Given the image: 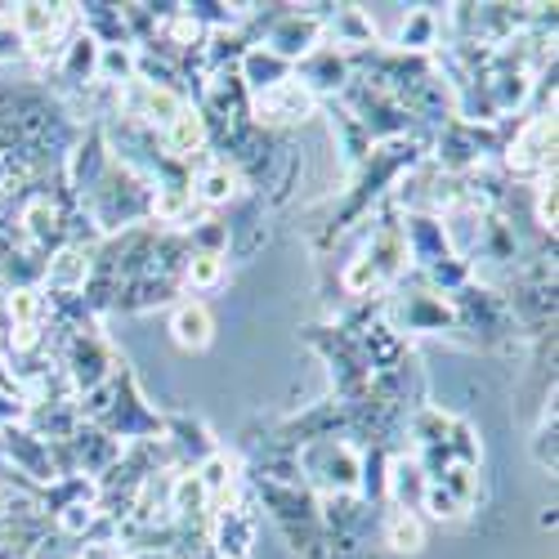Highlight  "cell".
Segmentation results:
<instances>
[{
  "label": "cell",
  "mask_w": 559,
  "mask_h": 559,
  "mask_svg": "<svg viewBox=\"0 0 559 559\" xmlns=\"http://www.w3.org/2000/svg\"><path fill=\"white\" fill-rule=\"evenodd\" d=\"M296 465H300V484L313 497L358 492V448L349 439H318L296 452Z\"/></svg>",
  "instance_id": "obj_1"
},
{
  "label": "cell",
  "mask_w": 559,
  "mask_h": 559,
  "mask_svg": "<svg viewBox=\"0 0 559 559\" xmlns=\"http://www.w3.org/2000/svg\"><path fill=\"white\" fill-rule=\"evenodd\" d=\"M506 175L515 179H546L555 175V112H533L510 130L501 148Z\"/></svg>",
  "instance_id": "obj_2"
},
{
  "label": "cell",
  "mask_w": 559,
  "mask_h": 559,
  "mask_svg": "<svg viewBox=\"0 0 559 559\" xmlns=\"http://www.w3.org/2000/svg\"><path fill=\"white\" fill-rule=\"evenodd\" d=\"M448 305H452V318H456V332H475V341H484V345H501V341L515 336V322H510V309H506L501 292L475 283V277L461 292H452Z\"/></svg>",
  "instance_id": "obj_3"
},
{
  "label": "cell",
  "mask_w": 559,
  "mask_h": 559,
  "mask_svg": "<svg viewBox=\"0 0 559 559\" xmlns=\"http://www.w3.org/2000/svg\"><path fill=\"white\" fill-rule=\"evenodd\" d=\"M328 19H332L328 5H305V10L283 5V10H277V19L264 27V40L260 45L296 68L305 55H313L318 45H322V36H328Z\"/></svg>",
  "instance_id": "obj_4"
},
{
  "label": "cell",
  "mask_w": 559,
  "mask_h": 559,
  "mask_svg": "<svg viewBox=\"0 0 559 559\" xmlns=\"http://www.w3.org/2000/svg\"><path fill=\"white\" fill-rule=\"evenodd\" d=\"M63 377L76 394H90V390H99L112 381V371H117V354L108 349V341L99 332H76L63 341Z\"/></svg>",
  "instance_id": "obj_5"
},
{
  "label": "cell",
  "mask_w": 559,
  "mask_h": 559,
  "mask_svg": "<svg viewBox=\"0 0 559 559\" xmlns=\"http://www.w3.org/2000/svg\"><path fill=\"white\" fill-rule=\"evenodd\" d=\"M390 328L399 336L403 332H456V318H452L448 296L430 292L426 277L416 273L407 283V292H403V300H394V322H390Z\"/></svg>",
  "instance_id": "obj_6"
},
{
  "label": "cell",
  "mask_w": 559,
  "mask_h": 559,
  "mask_svg": "<svg viewBox=\"0 0 559 559\" xmlns=\"http://www.w3.org/2000/svg\"><path fill=\"white\" fill-rule=\"evenodd\" d=\"M313 108H318V99L309 95V90H305L296 76H287L283 85L264 90V95H251V126H260V130L273 134L277 126H300V121H309Z\"/></svg>",
  "instance_id": "obj_7"
},
{
  "label": "cell",
  "mask_w": 559,
  "mask_h": 559,
  "mask_svg": "<svg viewBox=\"0 0 559 559\" xmlns=\"http://www.w3.org/2000/svg\"><path fill=\"white\" fill-rule=\"evenodd\" d=\"M189 189H193V202L198 206L219 211V206L242 202L247 179L238 175V166H233V162H224L219 153H211V157H198V166H189Z\"/></svg>",
  "instance_id": "obj_8"
},
{
  "label": "cell",
  "mask_w": 559,
  "mask_h": 559,
  "mask_svg": "<svg viewBox=\"0 0 559 559\" xmlns=\"http://www.w3.org/2000/svg\"><path fill=\"white\" fill-rule=\"evenodd\" d=\"M251 546H255V510L247 501L219 510L206 524V550L215 559H251Z\"/></svg>",
  "instance_id": "obj_9"
},
{
  "label": "cell",
  "mask_w": 559,
  "mask_h": 559,
  "mask_svg": "<svg viewBox=\"0 0 559 559\" xmlns=\"http://www.w3.org/2000/svg\"><path fill=\"white\" fill-rule=\"evenodd\" d=\"M292 76L309 90L313 99H341L345 85H349V59L336 50V45L322 40L313 55H305V59L292 68Z\"/></svg>",
  "instance_id": "obj_10"
},
{
  "label": "cell",
  "mask_w": 559,
  "mask_h": 559,
  "mask_svg": "<svg viewBox=\"0 0 559 559\" xmlns=\"http://www.w3.org/2000/svg\"><path fill=\"white\" fill-rule=\"evenodd\" d=\"M399 228H403V251H407V260L416 264V273H426V269H435L439 260L452 255L439 215H403Z\"/></svg>",
  "instance_id": "obj_11"
},
{
  "label": "cell",
  "mask_w": 559,
  "mask_h": 559,
  "mask_svg": "<svg viewBox=\"0 0 559 559\" xmlns=\"http://www.w3.org/2000/svg\"><path fill=\"white\" fill-rule=\"evenodd\" d=\"M157 139H162V153H166L170 162H179V166H193V162H198V157L211 148L206 117H202L193 104L183 108V112H179V117H175V121H170V126H166Z\"/></svg>",
  "instance_id": "obj_12"
},
{
  "label": "cell",
  "mask_w": 559,
  "mask_h": 559,
  "mask_svg": "<svg viewBox=\"0 0 559 559\" xmlns=\"http://www.w3.org/2000/svg\"><path fill=\"white\" fill-rule=\"evenodd\" d=\"M170 341L189 354H202L211 341H215V318L202 300H179L170 309Z\"/></svg>",
  "instance_id": "obj_13"
},
{
  "label": "cell",
  "mask_w": 559,
  "mask_h": 559,
  "mask_svg": "<svg viewBox=\"0 0 559 559\" xmlns=\"http://www.w3.org/2000/svg\"><path fill=\"white\" fill-rule=\"evenodd\" d=\"M426 488H430V479L421 475V465H416V456H407V452L390 456V471H385V497H390L394 506L416 510V515H421V497H426Z\"/></svg>",
  "instance_id": "obj_14"
},
{
  "label": "cell",
  "mask_w": 559,
  "mask_h": 559,
  "mask_svg": "<svg viewBox=\"0 0 559 559\" xmlns=\"http://www.w3.org/2000/svg\"><path fill=\"white\" fill-rule=\"evenodd\" d=\"M90 251L95 247H59L50 260H45V292H81L90 277Z\"/></svg>",
  "instance_id": "obj_15"
},
{
  "label": "cell",
  "mask_w": 559,
  "mask_h": 559,
  "mask_svg": "<svg viewBox=\"0 0 559 559\" xmlns=\"http://www.w3.org/2000/svg\"><path fill=\"white\" fill-rule=\"evenodd\" d=\"M287 76H292V63L277 59L273 50H264V45H251V50L242 55V63H238V81L247 85V95H264V90L283 85Z\"/></svg>",
  "instance_id": "obj_16"
},
{
  "label": "cell",
  "mask_w": 559,
  "mask_h": 559,
  "mask_svg": "<svg viewBox=\"0 0 559 559\" xmlns=\"http://www.w3.org/2000/svg\"><path fill=\"white\" fill-rule=\"evenodd\" d=\"M381 533H385V546H390L394 555H421V550H426V524H421V515H416V510L385 506Z\"/></svg>",
  "instance_id": "obj_17"
},
{
  "label": "cell",
  "mask_w": 559,
  "mask_h": 559,
  "mask_svg": "<svg viewBox=\"0 0 559 559\" xmlns=\"http://www.w3.org/2000/svg\"><path fill=\"white\" fill-rule=\"evenodd\" d=\"M55 68H59V76H63L68 85H90V81H99V40H95V36H85V32L76 27V36L68 40V50H63V59H59Z\"/></svg>",
  "instance_id": "obj_18"
},
{
  "label": "cell",
  "mask_w": 559,
  "mask_h": 559,
  "mask_svg": "<svg viewBox=\"0 0 559 559\" xmlns=\"http://www.w3.org/2000/svg\"><path fill=\"white\" fill-rule=\"evenodd\" d=\"M394 40H399V55H421L426 59V50L439 45V14L435 10H407Z\"/></svg>",
  "instance_id": "obj_19"
},
{
  "label": "cell",
  "mask_w": 559,
  "mask_h": 559,
  "mask_svg": "<svg viewBox=\"0 0 559 559\" xmlns=\"http://www.w3.org/2000/svg\"><path fill=\"white\" fill-rule=\"evenodd\" d=\"M224 255H193L189 251V260H183V269H179V287H189V292H215L219 283H224Z\"/></svg>",
  "instance_id": "obj_20"
},
{
  "label": "cell",
  "mask_w": 559,
  "mask_h": 559,
  "mask_svg": "<svg viewBox=\"0 0 559 559\" xmlns=\"http://www.w3.org/2000/svg\"><path fill=\"white\" fill-rule=\"evenodd\" d=\"M448 426H452V412H443V407H416V412L407 416V430H412L416 448H439V443H448Z\"/></svg>",
  "instance_id": "obj_21"
},
{
  "label": "cell",
  "mask_w": 559,
  "mask_h": 559,
  "mask_svg": "<svg viewBox=\"0 0 559 559\" xmlns=\"http://www.w3.org/2000/svg\"><path fill=\"white\" fill-rule=\"evenodd\" d=\"M341 287H345V296L362 300V296H377V292L385 287V277H381V269H377V264H371V255H367V251H358V255L345 264V273H341Z\"/></svg>",
  "instance_id": "obj_22"
},
{
  "label": "cell",
  "mask_w": 559,
  "mask_h": 559,
  "mask_svg": "<svg viewBox=\"0 0 559 559\" xmlns=\"http://www.w3.org/2000/svg\"><path fill=\"white\" fill-rule=\"evenodd\" d=\"M10 328H45V292L40 287H14L5 296Z\"/></svg>",
  "instance_id": "obj_23"
},
{
  "label": "cell",
  "mask_w": 559,
  "mask_h": 559,
  "mask_svg": "<svg viewBox=\"0 0 559 559\" xmlns=\"http://www.w3.org/2000/svg\"><path fill=\"white\" fill-rule=\"evenodd\" d=\"M134 59H139L134 45H108V50H99V81L108 90L134 81Z\"/></svg>",
  "instance_id": "obj_24"
},
{
  "label": "cell",
  "mask_w": 559,
  "mask_h": 559,
  "mask_svg": "<svg viewBox=\"0 0 559 559\" xmlns=\"http://www.w3.org/2000/svg\"><path fill=\"white\" fill-rule=\"evenodd\" d=\"M533 461L542 465L546 475H555V465H559V443H555V390L546 399V412H542V426L533 435Z\"/></svg>",
  "instance_id": "obj_25"
},
{
  "label": "cell",
  "mask_w": 559,
  "mask_h": 559,
  "mask_svg": "<svg viewBox=\"0 0 559 559\" xmlns=\"http://www.w3.org/2000/svg\"><path fill=\"white\" fill-rule=\"evenodd\" d=\"M439 488L443 492H452L465 510H471L475 501H479V465H448V471H443V479H439Z\"/></svg>",
  "instance_id": "obj_26"
},
{
  "label": "cell",
  "mask_w": 559,
  "mask_h": 559,
  "mask_svg": "<svg viewBox=\"0 0 559 559\" xmlns=\"http://www.w3.org/2000/svg\"><path fill=\"white\" fill-rule=\"evenodd\" d=\"M448 456L456 465H479V435L471 421H461V416H452V426H448Z\"/></svg>",
  "instance_id": "obj_27"
},
{
  "label": "cell",
  "mask_w": 559,
  "mask_h": 559,
  "mask_svg": "<svg viewBox=\"0 0 559 559\" xmlns=\"http://www.w3.org/2000/svg\"><path fill=\"white\" fill-rule=\"evenodd\" d=\"M421 510H426L430 520H439V524H456V520L465 515V506H461L452 492H443L439 484H430V488H426V497H421Z\"/></svg>",
  "instance_id": "obj_28"
},
{
  "label": "cell",
  "mask_w": 559,
  "mask_h": 559,
  "mask_svg": "<svg viewBox=\"0 0 559 559\" xmlns=\"http://www.w3.org/2000/svg\"><path fill=\"white\" fill-rule=\"evenodd\" d=\"M555 202H559V193H555V175L537 179V193H533V215H537V228L546 233L550 242H555Z\"/></svg>",
  "instance_id": "obj_29"
},
{
  "label": "cell",
  "mask_w": 559,
  "mask_h": 559,
  "mask_svg": "<svg viewBox=\"0 0 559 559\" xmlns=\"http://www.w3.org/2000/svg\"><path fill=\"white\" fill-rule=\"evenodd\" d=\"M14 59H23V36L5 19V23H0V63H14Z\"/></svg>",
  "instance_id": "obj_30"
},
{
  "label": "cell",
  "mask_w": 559,
  "mask_h": 559,
  "mask_svg": "<svg viewBox=\"0 0 559 559\" xmlns=\"http://www.w3.org/2000/svg\"><path fill=\"white\" fill-rule=\"evenodd\" d=\"M0 23H5V14H0Z\"/></svg>",
  "instance_id": "obj_31"
}]
</instances>
